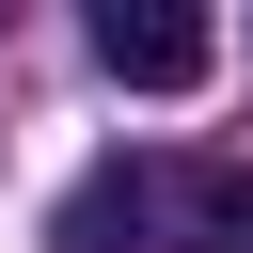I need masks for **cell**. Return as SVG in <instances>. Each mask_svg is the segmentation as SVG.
<instances>
[{
    "instance_id": "obj_1",
    "label": "cell",
    "mask_w": 253,
    "mask_h": 253,
    "mask_svg": "<svg viewBox=\"0 0 253 253\" xmlns=\"http://www.w3.org/2000/svg\"><path fill=\"white\" fill-rule=\"evenodd\" d=\"M237 221V174H190V158H95L63 190V253H142V237H221Z\"/></svg>"
},
{
    "instance_id": "obj_2",
    "label": "cell",
    "mask_w": 253,
    "mask_h": 253,
    "mask_svg": "<svg viewBox=\"0 0 253 253\" xmlns=\"http://www.w3.org/2000/svg\"><path fill=\"white\" fill-rule=\"evenodd\" d=\"M95 63H111L126 95H190V79L221 63V32L174 16V0H111V16H95Z\"/></svg>"
},
{
    "instance_id": "obj_3",
    "label": "cell",
    "mask_w": 253,
    "mask_h": 253,
    "mask_svg": "<svg viewBox=\"0 0 253 253\" xmlns=\"http://www.w3.org/2000/svg\"><path fill=\"white\" fill-rule=\"evenodd\" d=\"M221 237H253V174H237V221H221Z\"/></svg>"
}]
</instances>
